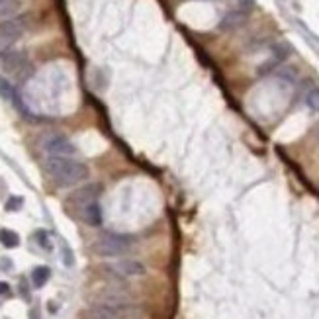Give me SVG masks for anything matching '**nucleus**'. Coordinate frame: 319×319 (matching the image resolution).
I'll use <instances>...</instances> for the list:
<instances>
[{
	"label": "nucleus",
	"instance_id": "f257e3e1",
	"mask_svg": "<svg viewBox=\"0 0 319 319\" xmlns=\"http://www.w3.org/2000/svg\"><path fill=\"white\" fill-rule=\"evenodd\" d=\"M47 174L59 188H67L88 178V166L72 157H49L46 162Z\"/></svg>",
	"mask_w": 319,
	"mask_h": 319
},
{
	"label": "nucleus",
	"instance_id": "f03ea898",
	"mask_svg": "<svg viewBox=\"0 0 319 319\" xmlns=\"http://www.w3.org/2000/svg\"><path fill=\"white\" fill-rule=\"evenodd\" d=\"M134 243H136L134 235L106 231L94 243V251L98 252V254H102V256H120V254L130 251L134 247Z\"/></svg>",
	"mask_w": 319,
	"mask_h": 319
},
{
	"label": "nucleus",
	"instance_id": "7ed1b4c3",
	"mask_svg": "<svg viewBox=\"0 0 319 319\" xmlns=\"http://www.w3.org/2000/svg\"><path fill=\"white\" fill-rule=\"evenodd\" d=\"M102 272L106 274L108 278H114V280H126V278H132V276H143L147 272V268H145V264L141 260L124 258V260H118V262H112V264H104Z\"/></svg>",
	"mask_w": 319,
	"mask_h": 319
},
{
	"label": "nucleus",
	"instance_id": "20e7f679",
	"mask_svg": "<svg viewBox=\"0 0 319 319\" xmlns=\"http://www.w3.org/2000/svg\"><path fill=\"white\" fill-rule=\"evenodd\" d=\"M44 151L49 157H72L76 147L65 136H49L44 139Z\"/></svg>",
	"mask_w": 319,
	"mask_h": 319
},
{
	"label": "nucleus",
	"instance_id": "39448f33",
	"mask_svg": "<svg viewBox=\"0 0 319 319\" xmlns=\"http://www.w3.org/2000/svg\"><path fill=\"white\" fill-rule=\"evenodd\" d=\"M0 65L6 72H14V74H20L24 68L28 67V55L24 51H14L10 49L8 53L0 55Z\"/></svg>",
	"mask_w": 319,
	"mask_h": 319
},
{
	"label": "nucleus",
	"instance_id": "423d86ee",
	"mask_svg": "<svg viewBox=\"0 0 319 319\" xmlns=\"http://www.w3.org/2000/svg\"><path fill=\"white\" fill-rule=\"evenodd\" d=\"M28 24H30V18H28V16H14V18H10V20L0 24V34H6V36H10V38L20 40L22 34L28 30Z\"/></svg>",
	"mask_w": 319,
	"mask_h": 319
},
{
	"label": "nucleus",
	"instance_id": "0eeeda50",
	"mask_svg": "<svg viewBox=\"0 0 319 319\" xmlns=\"http://www.w3.org/2000/svg\"><path fill=\"white\" fill-rule=\"evenodd\" d=\"M100 192H102V188H100V186H96V184H88V186H84V188L76 190V192L70 196V200H72L74 204L86 206V204H90V202H96V198H98V194H100Z\"/></svg>",
	"mask_w": 319,
	"mask_h": 319
},
{
	"label": "nucleus",
	"instance_id": "6e6552de",
	"mask_svg": "<svg viewBox=\"0 0 319 319\" xmlns=\"http://www.w3.org/2000/svg\"><path fill=\"white\" fill-rule=\"evenodd\" d=\"M80 216H82L84 224H88L92 228H98L102 224V208H100L98 202H90V204L82 206Z\"/></svg>",
	"mask_w": 319,
	"mask_h": 319
},
{
	"label": "nucleus",
	"instance_id": "1a4fd4ad",
	"mask_svg": "<svg viewBox=\"0 0 319 319\" xmlns=\"http://www.w3.org/2000/svg\"><path fill=\"white\" fill-rule=\"evenodd\" d=\"M126 314L118 312L110 306H104V304H96L94 308L88 310V319H124Z\"/></svg>",
	"mask_w": 319,
	"mask_h": 319
},
{
	"label": "nucleus",
	"instance_id": "9d476101",
	"mask_svg": "<svg viewBox=\"0 0 319 319\" xmlns=\"http://www.w3.org/2000/svg\"><path fill=\"white\" fill-rule=\"evenodd\" d=\"M245 22H247V12H243V10H233V12H229V14L224 16L220 28H222V30H235V28L245 26Z\"/></svg>",
	"mask_w": 319,
	"mask_h": 319
},
{
	"label": "nucleus",
	"instance_id": "9b49d317",
	"mask_svg": "<svg viewBox=\"0 0 319 319\" xmlns=\"http://www.w3.org/2000/svg\"><path fill=\"white\" fill-rule=\"evenodd\" d=\"M18 10H20V4L16 0H2L0 2V24L18 16Z\"/></svg>",
	"mask_w": 319,
	"mask_h": 319
},
{
	"label": "nucleus",
	"instance_id": "f8f14e48",
	"mask_svg": "<svg viewBox=\"0 0 319 319\" xmlns=\"http://www.w3.org/2000/svg\"><path fill=\"white\" fill-rule=\"evenodd\" d=\"M51 278V268L49 266H36L32 270V282L36 288H44Z\"/></svg>",
	"mask_w": 319,
	"mask_h": 319
},
{
	"label": "nucleus",
	"instance_id": "ddd939ff",
	"mask_svg": "<svg viewBox=\"0 0 319 319\" xmlns=\"http://www.w3.org/2000/svg\"><path fill=\"white\" fill-rule=\"evenodd\" d=\"M0 243H2L6 249H14V247L20 245V237H18V233L12 231V229H2V231H0Z\"/></svg>",
	"mask_w": 319,
	"mask_h": 319
},
{
	"label": "nucleus",
	"instance_id": "4468645a",
	"mask_svg": "<svg viewBox=\"0 0 319 319\" xmlns=\"http://www.w3.org/2000/svg\"><path fill=\"white\" fill-rule=\"evenodd\" d=\"M0 98H4V100H14V88H12V84H10L4 76H0Z\"/></svg>",
	"mask_w": 319,
	"mask_h": 319
},
{
	"label": "nucleus",
	"instance_id": "2eb2a0df",
	"mask_svg": "<svg viewBox=\"0 0 319 319\" xmlns=\"http://www.w3.org/2000/svg\"><path fill=\"white\" fill-rule=\"evenodd\" d=\"M306 104L314 110V112H319V88H312L306 96Z\"/></svg>",
	"mask_w": 319,
	"mask_h": 319
},
{
	"label": "nucleus",
	"instance_id": "dca6fc26",
	"mask_svg": "<svg viewBox=\"0 0 319 319\" xmlns=\"http://www.w3.org/2000/svg\"><path fill=\"white\" fill-rule=\"evenodd\" d=\"M16 42H18L16 38H10V36H6V34H0V55L8 53V51L14 47Z\"/></svg>",
	"mask_w": 319,
	"mask_h": 319
},
{
	"label": "nucleus",
	"instance_id": "f3484780",
	"mask_svg": "<svg viewBox=\"0 0 319 319\" xmlns=\"http://www.w3.org/2000/svg\"><path fill=\"white\" fill-rule=\"evenodd\" d=\"M290 55V46H286V44H278V46H274V59L280 63V61H284L286 57Z\"/></svg>",
	"mask_w": 319,
	"mask_h": 319
},
{
	"label": "nucleus",
	"instance_id": "a211bd4d",
	"mask_svg": "<svg viewBox=\"0 0 319 319\" xmlns=\"http://www.w3.org/2000/svg\"><path fill=\"white\" fill-rule=\"evenodd\" d=\"M22 206H24V198H22V196H10V200L6 202V206H4V208H6L8 212H16V210H20Z\"/></svg>",
	"mask_w": 319,
	"mask_h": 319
},
{
	"label": "nucleus",
	"instance_id": "6ab92c4d",
	"mask_svg": "<svg viewBox=\"0 0 319 319\" xmlns=\"http://www.w3.org/2000/svg\"><path fill=\"white\" fill-rule=\"evenodd\" d=\"M276 65H278V61H276V59L268 61V63H264V65H260V67H258V74H266V72H270Z\"/></svg>",
	"mask_w": 319,
	"mask_h": 319
},
{
	"label": "nucleus",
	"instance_id": "aec40b11",
	"mask_svg": "<svg viewBox=\"0 0 319 319\" xmlns=\"http://www.w3.org/2000/svg\"><path fill=\"white\" fill-rule=\"evenodd\" d=\"M36 239L42 243V247H46V249H51V245H49V239H47V233L46 231H38L36 233Z\"/></svg>",
	"mask_w": 319,
	"mask_h": 319
},
{
	"label": "nucleus",
	"instance_id": "412c9836",
	"mask_svg": "<svg viewBox=\"0 0 319 319\" xmlns=\"http://www.w3.org/2000/svg\"><path fill=\"white\" fill-rule=\"evenodd\" d=\"M10 292V286L6 284V282H0V296H4V294H8Z\"/></svg>",
	"mask_w": 319,
	"mask_h": 319
},
{
	"label": "nucleus",
	"instance_id": "4be33fe9",
	"mask_svg": "<svg viewBox=\"0 0 319 319\" xmlns=\"http://www.w3.org/2000/svg\"><path fill=\"white\" fill-rule=\"evenodd\" d=\"M239 4H241L243 8H251L252 4H254V0H239Z\"/></svg>",
	"mask_w": 319,
	"mask_h": 319
},
{
	"label": "nucleus",
	"instance_id": "5701e85b",
	"mask_svg": "<svg viewBox=\"0 0 319 319\" xmlns=\"http://www.w3.org/2000/svg\"><path fill=\"white\" fill-rule=\"evenodd\" d=\"M30 319H40V316H38V312H32V314H30Z\"/></svg>",
	"mask_w": 319,
	"mask_h": 319
},
{
	"label": "nucleus",
	"instance_id": "b1692460",
	"mask_svg": "<svg viewBox=\"0 0 319 319\" xmlns=\"http://www.w3.org/2000/svg\"><path fill=\"white\" fill-rule=\"evenodd\" d=\"M0 2H2V0H0Z\"/></svg>",
	"mask_w": 319,
	"mask_h": 319
}]
</instances>
